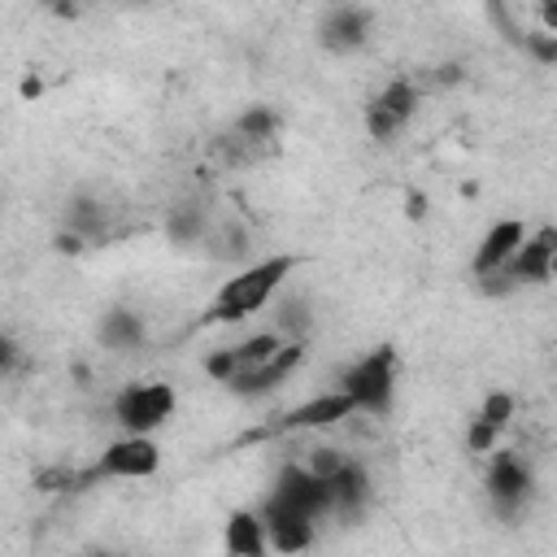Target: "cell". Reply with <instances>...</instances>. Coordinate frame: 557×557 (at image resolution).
I'll use <instances>...</instances> for the list:
<instances>
[{"mask_svg":"<svg viewBox=\"0 0 557 557\" xmlns=\"http://www.w3.org/2000/svg\"><path fill=\"white\" fill-rule=\"evenodd\" d=\"M296 270V257L292 252H274V257H261V261H244L231 278H222V287L213 292L209 309H205V322L213 326H235V322H248L257 318L278 292L283 283L292 278Z\"/></svg>","mask_w":557,"mask_h":557,"instance_id":"6da1fadb","label":"cell"},{"mask_svg":"<svg viewBox=\"0 0 557 557\" xmlns=\"http://www.w3.org/2000/svg\"><path fill=\"white\" fill-rule=\"evenodd\" d=\"M396 370H400L396 348H387V344H383V348H370L366 357H357V361L339 374V392L352 396L357 413L383 418V413L392 409V400H396Z\"/></svg>","mask_w":557,"mask_h":557,"instance_id":"7a4b0ae2","label":"cell"},{"mask_svg":"<svg viewBox=\"0 0 557 557\" xmlns=\"http://www.w3.org/2000/svg\"><path fill=\"white\" fill-rule=\"evenodd\" d=\"M174 409H178V392L161 379H135L109 405L122 435H157L174 418Z\"/></svg>","mask_w":557,"mask_h":557,"instance_id":"3957f363","label":"cell"},{"mask_svg":"<svg viewBox=\"0 0 557 557\" xmlns=\"http://www.w3.org/2000/svg\"><path fill=\"white\" fill-rule=\"evenodd\" d=\"M348 418H357L352 396L339 392V387H331V392H318V396H309V400L283 409L265 431H270V435H318V431L344 426Z\"/></svg>","mask_w":557,"mask_h":557,"instance_id":"277c9868","label":"cell"},{"mask_svg":"<svg viewBox=\"0 0 557 557\" xmlns=\"http://www.w3.org/2000/svg\"><path fill=\"white\" fill-rule=\"evenodd\" d=\"M161 470V444L152 435H117L91 461V479H152Z\"/></svg>","mask_w":557,"mask_h":557,"instance_id":"5b68a950","label":"cell"},{"mask_svg":"<svg viewBox=\"0 0 557 557\" xmlns=\"http://www.w3.org/2000/svg\"><path fill=\"white\" fill-rule=\"evenodd\" d=\"M557 274V226H535L509 270L500 278H487L483 287H544Z\"/></svg>","mask_w":557,"mask_h":557,"instance_id":"8992f818","label":"cell"},{"mask_svg":"<svg viewBox=\"0 0 557 557\" xmlns=\"http://www.w3.org/2000/svg\"><path fill=\"white\" fill-rule=\"evenodd\" d=\"M270 500L287 505V509H300V513H309V518H318V522H322L326 513H335L331 483H326V479H318L300 457H296V461H287V466L274 474Z\"/></svg>","mask_w":557,"mask_h":557,"instance_id":"52a82bcc","label":"cell"},{"mask_svg":"<svg viewBox=\"0 0 557 557\" xmlns=\"http://www.w3.org/2000/svg\"><path fill=\"white\" fill-rule=\"evenodd\" d=\"M527 235H531V226H527L522 218H496V222L483 231V239L474 244V257H470V274H474L479 283H487V278H500V274L509 270V261L518 257V248L527 244Z\"/></svg>","mask_w":557,"mask_h":557,"instance_id":"ba28073f","label":"cell"},{"mask_svg":"<svg viewBox=\"0 0 557 557\" xmlns=\"http://www.w3.org/2000/svg\"><path fill=\"white\" fill-rule=\"evenodd\" d=\"M531 487H535L531 466H527L518 453L496 448V453L487 457V500H492V509H496V513L513 518V513L527 505Z\"/></svg>","mask_w":557,"mask_h":557,"instance_id":"9c48e42d","label":"cell"},{"mask_svg":"<svg viewBox=\"0 0 557 557\" xmlns=\"http://www.w3.org/2000/svg\"><path fill=\"white\" fill-rule=\"evenodd\" d=\"M261 518H265V535H270V553L274 557H305L318 544V518H309L300 509H287V505L265 496Z\"/></svg>","mask_w":557,"mask_h":557,"instance_id":"30bf717a","label":"cell"},{"mask_svg":"<svg viewBox=\"0 0 557 557\" xmlns=\"http://www.w3.org/2000/svg\"><path fill=\"white\" fill-rule=\"evenodd\" d=\"M300 361H305V339H287V344L278 348V357H270L265 366L248 370V374L235 379L226 392H231V396H244V400H261V396L278 392V387L300 370Z\"/></svg>","mask_w":557,"mask_h":557,"instance_id":"8fae6325","label":"cell"},{"mask_svg":"<svg viewBox=\"0 0 557 557\" xmlns=\"http://www.w3.org/2000/svg\"><path fill=\"white\" fill-rule=\"evenodd\" d=\"M370 22H374L370 9H361V4H335L318 22V44L326 52H357L370 39Z\"/></svg>","mask_w":557,"mask_h":557,"instance_id":"7c38bea8","label":"cell"},{"mask_svg":"<svg viewBox=\"0 0 557 557\" xmlns=\"http://www.w3.org/2000/svg\"><path fill=\"white\" fill-rule=\"evenodd\" d=\"M222 553L226 557H270V535L261 509H231L222 522Z\"/></svg>","mask_w":557,"mask_h":557,"instance_id":"4fadbf2b","label":"cell"},{"mask_svg":"<svg viewBox=\"0 0 557 557\" xmlns=\"http://www.w3.org/2000/svg\"><path fill=\"white\" fill-rule=\"evenodd\" d=\"M331 500H335V513H344V518H357L366 505H370V496H374V483H370V470L357 461V457H348L331 479Z\"/></svg>","mask_w":557,"mask_h":557,"instance_id":"5bb4252c","label":"cell"},{"mask_svg":"<svg viewBox=\"0 0 557 557\" xmlns=\"http://www.w3.org/2000/svg\"><path fill=\"white\" fill-rule=\"evenodd\" d=\"M418 100H422V96H418V83L400 74V78L383 83V91H379L370 104H374V109H383V113H387V117H392V122L405 131V126L413 122V113H418Z\"/></svg>","mask_w":557,"mask_h":557,"instance_id":"9a60e30c","label":"cell"},{"mask_svg":"<svg viewBox=\"0 0 557 557\" xmlns=\"http://www.w3.org/2000/svg\"><path fill=\"white\" fill-rule=\"evenodd\" d=\"M100 339H104L109 348H117V352L139 348V344H144V322H139V313H131V309H113V313H104V322H100Z\"/></svg>","mask_w":557,"mask_h":557,"instance_id":"2e32d148","label":"cell"},{"mask_svg":"<svg viewBox=\"0 0 557 557\" xmlns=\"http://www.w3.org/2000/svg\"><path fill=\"white\" fill-rule=\"evenodd\" d=\"M96 479H91V466L87 470H78V466H44V470H35V492H44V496H57V492H83V487H91Z\"/></svg>","mask_w":557,"mask_h":557,"instance_id":"e0dca14e","label":"cell"},{"mask_svg":"<svg viewBox=\"0 0 557 557\" xmlns=\"http://www.w3.org/2000/svg\"><path fill=\"white\" fill-rule=\"evenodd\" d=\"M274 131H278V113H274V109H265V104L244 109V113H239V122H235V135H239L244 144H265Z\"/></svg>","mask_w":557,"mask_h":557,"instance_id":"ac0fdd59","label":"cell"},{"mask_svg":"<svg viewBox=\"0 0 557 557\" xmlns=\"http://www.w3.org/2000/svg\"><path fill=\"white\" fill-rule=\"evenodd\" d=\"M205 374L213 379V383H222V387H231L239 374H244V361H239V352H235V344H222V348H213L209 357H205Z\"/></svg>","mask_w":557,"mask_h":557,"instance_id":"d6986e66","label":"cell"},{"mask_svg":"<svg viewBox=\"0 0 557 557\" xmlns=\"http://www.w3.org/2000/svg\"><path fill=\"white\" fill-rule=\"evenodd\" d=\"M513 413H518V396H513V392H505V387L487 392V396H483V405H479V418H483V422H492L496 431H505V426L513 422Z\"/></svg>","mask_w":557,"mask_h":557,"instance_id":"ffe728a7","label":"cell"},{"mask_svg":"<svg viewBox=\"0 0 557 557\" xmlns=\"http://www.w3.org/2000/svg\"><path fill=\"white\" fill-rule=\"evenodd\" d=\"M496 448H500V431L474 413V418L466 422V453H470V457H492Z\"/></svg>","mask_w":557,"mask_h":557,"instance_id":"44dd1931","label":"cell"},{"mask_svg":"<svg viewBox=\"0 0 557 557\" xmlns=\"http://www.w3.org/2000/svg\"><path fill=\"white\" fill-rule=\"evenodd\" d=\"M300 461H305V466H309L318 479H331V474H335V470L348 461V453H344V448H335V444H313V448H309Z\"/></svg>","mask_w":557,"mask_h":557,"instance_id":"7402d4cb","label":"cell"},{"mask_svg":"<svg viewBox=\"0 0 557 557\" xmlns=\"http://www.w3.org/2000/svg\"><path fill=\"white\" fill-rule=\"evenodd\" d=\"M535 17H540V30H544V35H557V0H544V4L535 9Z\"/></svg>","mask_w":557,"mask_h":557,"instance_id":"603a6c76","label":"cell"},{"mask_svg":"<svg viewBox=\"0 0 557 557\" xmlns=\"http://www.w3.org/2000/svg\"><path fill=\"white\" fill-rule=\"evenodd\" d=\"M405 213H409V218H426V196H422V191H409V196H405Z\"/></svg>","mask_w":557,"mask_h":557,"instance_id":"cb8c5ba5","label":"cell"},{"mask_svg":"<svg viewBox=\"0 0 557 557\" xmlns=\"http://www.w3.org/2000/svg\"><path fill=\"white\" fill-rule=\"evenodd\" d=\"M39 91H44V83H39V78H22V96H26V100H30V96H39Z\"/></svg>","mask_w":557,"mask_h":557,"instance_id":"d4e9b609","label":"cell"},{"mask_svg":"<svg viewBox=\"0 0 557 557\" xmlns=\"http://www.w3.org/2000/svg\"><path fill=\"white\" fill-rule=\"evenodd\" d=\"M87 557H117V553H87Z\"/></svg>","mask_w":557,"mask_h":557,"instance_id":"484cf974","label":"cell"}]
</instances>
